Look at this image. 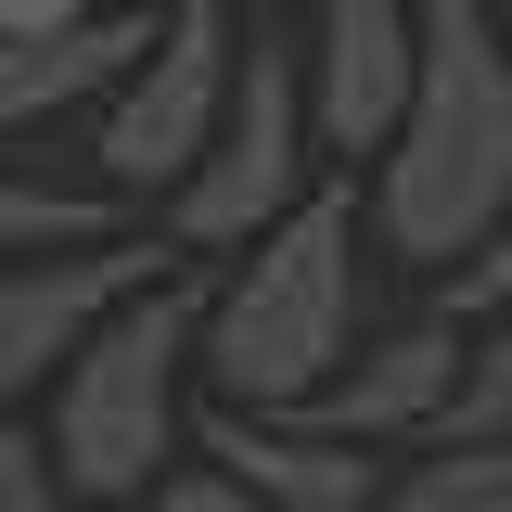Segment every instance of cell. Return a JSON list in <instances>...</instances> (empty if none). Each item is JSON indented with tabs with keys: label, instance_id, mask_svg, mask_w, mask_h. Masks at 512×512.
Here are the masks:
<instances>
[{
	"label": "cell",
	"instance_id": "6da1fadb",
	"mask_svg": "<svg viewBox=\"0 0 512 512\" xmlns=\"http://www.w3.org/2000/svg\"><path fill=\"white\" fill-rule=\"evenodd\" d=\"M512 218V13L500 0H423V90L372 167V244L410 269H474Z\"/></svg>",
	"mask_w": 512,
	"mask_h": 512
},
{
	"label": "cell",
	"instance_id": "7a4b0ae2",
	"mask_svg": "<svg viewBox=\"0 0 512 512\" xmlns=\"http://www.w3.org/2000/svg\"><path fill=\"white\" fill-rule=\"evenodd\" d=\"M372 205L346 180L308 192L295 231H269L244 269H218V308H205V397L256 410V423H308L333 384L359 372V295H372Z\"/></svg>",
	"mask_w": 512,
	"mask_h": 512
},
{
	"label": "cell",
	"instance_id": "3957f363",
	"mask_svg": "<svg viewBox=\"0 0 512 512\" xmlns=\"http://www.w3.org/2000/svg\"><path fill=\"white\" fill-rule=\"evenodd\" d=\"M205 308H218V282H154L141 308H116L103 333H90V359L52 384V423H39V448H52V474L77 487L90 512H141L167 474L192 461V384H205Z\"/></svg>",
	"mask_w": 512,
	"mask_h": 512
},
{
	"label": "cell",
	"instance_id": "277c9868",
	"mask_svg": "<svg viewBox=\"0 0 512 512\" xmlns=\"http://www.w3.org/2000/svg\"><path fill=\"white\" fill-rule=\"evenodd\" d=\"M308 192H320L308 52H269V39H256L244 103H231V128H218V154L167 192V244H180V256H231V269H244L269 231H295V218H308Z\"/></svg>",
	"mask_w": 512,
	"mask_h": 512
},
{
	"label": "cell",
	"instance_id": "5b68a950",
	"mask_svg": "<svg viewBox=\"0 0 512 512\" xmlns=\"http://www.w3.org/2000/svg\"><path fill=\"white\" fill-rule=\"evenodd\" d=\"M244 0H180L167 13V39H154V64L128 77L116 103H103V192H180L205 154H218V128H231V103H244Z\"/></svg>",
	"mask_w": 512,
	"mask_h": 512
},
{
	"label": "cell",
	"instance_id": "8992f818",
	"mask_svg": "<svg viewBox=\"0 0 512 512\" xmlns=\"http://www.w3.org/2000/svg\"><path fill=\"white\" fill-rule=\"evenodd\" d=\"M154 282H180V244H154V231H116V244L90 256H26V269H0V423H26V397H52L77 359H90V333L116 308H141Z\"/></svg>",
	"mask_w": 512,
	"mask_h": 512
},
{
	"label": "cell",
	"instance_id": "52a82bcc",
	"mask_svg": "<svg viewBox=\"0 0 512 512\" xmlns=\"http://www.w3.org/2000/svg\"><path fill=\"white\" fill-rule=\"evenodd\" d=\"M423 90V0H320L308 13V116L320 154H397Z\"/></svg>",
	"mask_w": 512,
	"mask_h": 512
},
{
	"label": "cell",
	"instance_id": "ba28073f",
	"mask_svg": "<svg viewBox=\"0 0 512 512\" xmlns=\"http://www.w3.org/2000/svg\"><path fill=\"white\" fill-rule=\"evenodd\" d=\"M461 372H474V333H448V320H397L359 346V372L320 397L308 423L346 448H372V461H410V448H448V410H461Z\"/></svg>",
	"mask_w": 512,
	"mask_h": 512
},
{
	"label": "cell",
	"instance_id": "9c48e42d",
	"mask_svg": "<svg viewBox=\"0 0 512 512\" xmlns=\"http://www.w3.org/2000/svg\"><path fill=\"white\" fill-rule=\"evenodd\" d=\"M192 448H205L256 512H384V474H397V461L320 436V423H256V410H218V397L192 410Z\"/></svg>",
	"mask_w": 512,
	"mask_h": 512
},
{
	"label": "cell",
	"instance_id": "30bf717a",
	"mask_svg": "<svg viewBox=\"0 0 512 512\" xmlns=\"http://www.w3.org/2000/svg\"><path fill=\"white\" fill-rule=\"evenodd\" d=\"M154 13H90V26H64V39H26V52H0V141L13 128H52L77 103H116L128 77L154 64Z\"/></svg>",
	"mask_w": 512,
	"mask_h": 512
},
{
	"label": "cell",
	"instance_id": "8fae6325",
	"mask_svg": "<svg viewBox=\"0 0 512 512\" xmlns=\"http://www.w3.org/2000/svg\"><path fill=\"white\" fill-rule=\"evenodd\" d=\"M90 244H116V205H103V192L0 180V269H26V256H90Z\"/></svg>",
	"mask_w": 512,
	"mask_h": 512
},
{
	"label": "cell",
	"instance_id": "7c38bea8",
	"mask_svg": "<svg viewBox=\"0 0 512 512\" xmlns=\"http://www.w3.org/2000/svg\"><path fill=\"white\" fill-rule=\"evenodd\" d=\"M384 512H512V448H410L384 474Z\"/></svg>",
	"mask_w": 512,
	"mask_h": 512
},
{
	"label": "cell",
	"instance_id": "4fadbf2b",
	"mask_svg": "<svg viewBox=\"0 0 512 512\" xmlns=\"http://www.w3.org/2000/svg\"><path fill=\"white\" fill-rule=\"evenodd\" d=\"M448 448H512V320H487V333H474V372H461Z\"/></svg>",
	"mask_w": 512,
	"mask_h": 512
},
{
	"label": "cell",
	"instance_id": "5bb4252c",
	"mask_svg": "<svg viewBox=\"0 0 512 512\" xmlns=\"http://www.w3.org/2000/svg\"><path fill=\"white\" fill-rule=\"evenodd\" d=\"M436 320H448V333H487V320H512V218L487 231V256H474V269H448Z\"/></svg>",
	"mask_w": 512,
	"mask_h": 512
},
{
	"label": "cell",
	"instance_id": "9a60e30c",
	"mask_svg": "<svg viewBox=\"0 0 512 512\" xmlns=\"http://www.w3.org/2000/svg\"><path fill=\"white\" fill-rule=\"evenodd\" d=\"M0 512H90V500H77V487L52 474L39 423H0Z\"/></svg>",
	"mask_w": 512,
	"mask_h": 512
},
{
	"label": "cell",
	"instance_id": "2e32d148",
	"mask_svg": "<svg viewBox=\"0 0 512 512\" xmlns=\"http://www.w3.org/2000/svg\"><path fill=\"white\" fill-rule=\"evenodd\" d=\"M141 512H256V500L231 487V474H218V461H205V448H192V461H180V474H167V487H154Z\"/></svg>",
	"mask_w": 512,
	"mask_h": 512
},
{
	"label": "cell",
	"instance_id": "e0dca14e",
	"mask_svg": "<svg viewBox=\"0 0 512 512\" xmlns=\"http://www.w3.org/2000/svg\"><path fill=\"white\" fill-rule=\"evenodd\" d=\"M103 0H0V52H26V39H64V26H90Z\"/></svg>",
	"mask_w": 512,
	"mask_h": 512
},
{
	"label": "cell",
	"instance_id": "ac0fdd59",
	"mask_svg": "<svg viewBox=\"0 0 512 512\" xmlns=\"http://www.w3.org/2000/svg\"><path fill=\"white\" fill-rule=\"evenodd\" d=\"M103 13H154V26H167V13H180V0H103Z\"/></svg>",
	"mask_w": 512,
	"mask_h": 512
},
{
	"label": "cell",
	"instance_id": "d6986e66",
	"mask_svg": "<svg viewBox=\"0 0 512 512\" xmlns=\"http://www.w3.org/2000/svg\"><path fill=\"white\" fill-rule=\"evenodd\" d=\"M244 13H320V0H244Z\"/></svg>",
	"mask_w": 512,
	"mask_h": 512
},
{
	"label": "cell",
	"instance_id": "ffe728a7",
	"mask_svg": "<svg viewBox=\"0 0 512 512\" xmlns=\"http://www.w3.org/2000/svg\"><path fill=\"white\" fill-rule=\"evenodd\" d=\"M500 13H512V0H500Z\"/></svg>",
	"mask_w": 512,
	"mask_h": 512
}]
</instances>
